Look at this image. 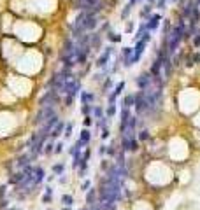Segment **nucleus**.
Masks as SVG:
<instances>
[{"label":"nucleus","instance_id":"nucleus-1","mask_svg":"<svg viewBox=\"0 0 200 210\" xmlns=\"http://www.w3.org/2000/svg\"><path fill=\"white\" fill-rule=\"evenodd\" d=\"M98 26V12L95 11H81L77 14V18L74 19V23L70 25V33L72 39H77L83 33L93 32Z\"/></svg>","mask_w":200,"mask_h":210},{"label":"nucleus","instance_id":"nucleus-2","mask_svg":"<svg viewBox=\"0 0 200 210\" xmlns=\"http://www.w3.org/2000/svg\"><path fill=\"white\" fill-rule=\"evenodd\" d=\"M184 35H186V21L181 18L177 25H174V26L170 28V32H169V46H167V51H169L170 56L177 51L179 44L184 40Z\"/></svg>","mask_w":200,"mask_h":210},{"label":"nucleus","instance_id":"nucleus-3","mask_svg":"<svg viewBox=\"0 0 200 210\" xmlns=\"http://www.w3.org/2000/svg\"><path fill=\"white\" fill-rule=\"evenodd\" d=\"M102 5H104L102 0H74V9H77V11H95V12H100Z\"/></svg>","mask_w":200,"mask_h":210},{"label":"nucleus","instance_id":"nucleus-4","mask_svg":"<svg viewBox=\"0 0 200 210\" xmlns=\"http://www.w3.org/2000/svg\"><path fill=\"white\" fill-rule=\"evenodd\" d=\"M53 116H56V110H55V107L53 105H46V107H42L41 110H39V114H37L35 117V123L37 124H44L48 119H51Z\"/></svg>","mask_w":200,"mask_h":210},{"label":"nucleus","instance_id":"nucleus-5","mask_svg":"<svg viewBox=\"0 0 200 210\" xmlns=\"http://www.w3.org/2000/svg\"><path fill=\"white\" fill-rule=\"evenodd\" d=\"M134 107H135V110H137L139 116L148 114V103H146V98H144V91L142 89L135 95V103H134Z\"/></svg>","mask_w":200,"mask_h":210},{"label":"nucleus","instance_id":"nucleus-6","mask_svg":"<svg viewBox=\"0 0 200 210\" xmlns=\"http://www.w3.org/2000/svg\"><path fill=\"white\" fill-rule=\"evenodd\" d=\"M112 54H114V47H111V46L105 47L104 49V53L98 56V60H97L95 65H97L98 68H105V67H109V60H111V56Z\"/></svg>","mask_w":200,"mask_h":210},{"label":"nucleus","instance_id":"nucleus-7","mask_svg":"<svg viewBox=\"0 0 200 210\" xmlns=\"http://www.w3.org/2000/svg\"><path fill=\"white\" fill-rule=\"evenodd\" d=\"M135 82H137V88H139V89H146V88H149L151 84H153V77H151L149 72H142V74L135 79Z\"/></svg>","mask_w":200,"mask_h":210},{"label":"nucleus","instance_id":"nucleus-8","mask_svg":"<svg viewBox=\"0 0 200 210\" xmlns=\"http://www.w3.org/2000/svg\"><path fill=\"white\" fill-rule=\"evenodd\" d=\"M58 100V91L49 89L42 98H41V107H46V105H55Z\"/></svg>","mask_w":200,"mask_h":210},{"label":"nucleus","instance_id":"nucleus-9","mask_svg":"<svg viewBox=\"0 0 200 210\" xmlns=\"http://www.w3.org/2000/svg\"><path fill=\"white\" fill-rule=\"evenodd\" d=\"M160 21H162V14L160 12L151 14L149 18H148V21H146V28H148L149 32H155V30L160 26Z\"/></svg>","mask_w":200,"mask_h":210},{"label":"nucleus","instance_id":"nucleus-10","mask_svg":"<svg viewBox=\"0 0 200 210\" xmlns=\"http://www.w3.org/2000/svg\"><path fill=\"white\" fill-rule=\"evenodd\" d=\"M93 100H95V95L88 93V91H81V102H83V105H90Z\"/></svg>","mask_w":200,"mask_h":210},{"label":"nucleus","instance_id":"nucleus-11","mask_svg":"<svg viewBox=\"0 0 200 210\" xmlns=\"http://www.w3.org/2000/svg\"><path fill=\"white\" fill-rule=\"evenodd\" d=\"M63 130H65V124H63V123H60V121H58V123H56V126H55V128H53V131H51V137H53V138H56V137H60Z\"/></svg>","mask_w":200,"mask_h":210},{"label":"nucleus","instance_id":"nucleus-12","mask_svg":"<svg viewBox=\"0 0 200 210\" xmlns=\"http://www.w3.org/2000/svg\"><path fill=\"white\" fill-rule=\"evenodd\" d=\"M134 103H135V95H128V96H125V100H123V107H134Z\"/></svg>","mask_w":200,"mask_h":210},{"label":"nucleus","instance_id":"nucleus-13","mask_svg":"<svg viewBox=\"0 0 200 210\" xmlns=\"http://www.w3.org/2000/svg\"><path fill=\"white\" fill-rule=\"evenodd\" d=\"M95 198H97L95 189H90V191H88V194H86V201H88V205H90V207H91L93 203H97V201H95Z\"/></svg>","mask_w":200,"mask_h":210},{"label":"nucleus","instance_id":"nucleus-14","mask_svg":"<svg viewBox=\"0 0 200 210\" xmlns=\"http://www.w3.org/2000/svg\"><path fill=\"white\" fill-rule=\"evenodd\" d=\"M90 138H91V133L88 131V130H83V131H81V137H79V140H81L83 144H88V142H90Z\"/></svg>","mask_w":200,"mask_h":210},{"label":"nucleus","instance_id":"nucleus-15","mask_svg":"<svg viewBox=\"0 0 200 210\" xmlns=\"http://www.w3.org/2000/svg\"><path fill=\"white\" fill-rule=\"evenodd\" d=\"M151 9H153V5H151V4L144 5V9L141 11V18H146V19H148V18L151 16Z\"/></svg>","mask_w":200,"mask_h":210},{"label":"nucleus","instance_id":"nucleus-16","mask_svg":"<svg viewBox=\"0 0 200 210\" xmlns=\"http://www.w3.org/2000/svg\"><path fill=\"white\" fill-rule=\"evenodd\" d=\"M107 39L111 42H120V40H121V35H120V33H114V32H107Z\"/></svg>","mask_w":200,"mask_h":210},{"label":"nucleus","instance_id":"nucleus-17","mask_svg":"<svg viewBox=\"0 0 200 210\" xmlns=\"http://www.w3.org/2000/svg\"><path fill=\"white\" fill-rule=\"evenodd\" d=\"M132 7H134V5H130V4H127V5H125V9H123V12H121V18H123V19H127V18H128V14L132 12Z\"/></svg>","mask_w":200,"mask_h":210},{"label":"nucleus","instance_id":"nucleus-18","mask_svg":"<svg viewBox=\"0 0 200 210\" xmlns=\"http://www.w3.org/2000/svg\"><path fill=\"white\" fill-rule=\"evenodd\" d=\"M116 114V103H109V107H107V116L109 117H112Z\"/></svg>","mask_w":200,"mask_h":210},{"label":"nucleus","instance_id":"nucleus-19","mask_svg":"<svg viewBox=\"0 0 200 210\" xmlns=\"http://www.w3.org/2000/svg\"><path fill=\"white\" fill-rule=\"evenodd\" d=\"M167 4H169V0H156V4H155V5H156L158 9H160V11H163Z\"/></svg>","mask_w":200,"mask_h":210},{"label":"nucleus","instance_id":"nucleus-20","mask_svg":"<svg viewBox=\"0 0 200 210\" xmlns=\"http://www.w3.org/2000/svg\"><path fill=\"white\" fill-rule=\"evenodd\" d=\"M93 116H95L97 119L104 117V116H102V109H100V107H93Z\"/></svg>","mask_w":200,"mask_h":210},{"label":"nucleus","instance_id":"nucleus-21","mask_svg":"<svg viewBox=\"0 0 200 210\" xmlns=\"http://www.w3.org/2000/svg\"><path fill=\"white\" fill-rule=\"evenodd\" d=\"M139 138L141 140H148L149 138V131H148V130H142V131L139 133Z\"/></svg>","mask_w":200,"mask_h":210},{"label":"nucleus","instance_id":"nucleus-22","mask_svg":"<svg viewBox=\"0 0 200 210\" xmlns=\"http://www.w3.org/2000/svg\"><path fill=\"white\" fill-rule=\"evenodd\" d=\"M62 200H63V203H65V205H67V207H70V205H72V196L65 194L63 198H62Z\"/></svg>","mask_w":200,"mask_h":210},{"label":"nucleus","instance_id":"nucleus-23","mask_svg":"<svg viewBox=\"0 0 200 210\" xmlns=\"http://www.w3.org/2000/svg\"><path fill=\"white\" fill-rule=\"evenodd\" d=\"M53 172H55V173H62V172H63V165H55V166H53Z\"/></svg>","mask_w":200,"mask_h":210},{"label":"nucleus","instance_id":"nucleus-24","mask_svg":"<svg viewBox=\"0 0 200 210\" xmlns=\"http://www.w3.org/2000/svg\"><path fill=\"white\" fill-rule=\"evenodd\" d=\"M44 152H46V154L53 152V144H46V145H44Z\"/></svg>","mask_w":200,"mask_h":210},{"label":"nucleus","instance_id":"nucleus-25","mask_svg":"<svg viewBox=\"0 0 200 210\" xmlns=\"http://www.w3.org/2000/svg\"><path fill=\"white\" fill-rule=\"evenodd\" d=\"M91 110H93V109L90 107V105H83V114H84V116H88Z\"/></svg>","mask_w":200,"mask_h":210},{"label":"nucleus","instance_id":"nucleus-26","mask_svg":"<svg viewBox=\"0 0 200 210\" xmlns=\"http://www.w3.org/2000/svg\"><path fill=\"white\" fill-rule=\"evenodd\" d=\"M49 200H51V189L48 187V189H46V194H44V201L48 203Z\"/></svg>","mask_w":200,"mask_h":210},{"label":"nucleus","instance_id":"nucleus-27","mask_svg":"<svg viewBox=\"0 0 200 210\" xmlns=\"http://www.w3.org/2000/svg\"><path fill=\"white\" fill-rule=\"evenodd\" d=\"M72 135V124H67L65 126V137H70Z\"/></svg>","mask_w":200,"mask_h":210},{"label":"nucleus","instance_id":"nucleus-28","mask_svg":"<svg viewBox=\"0 0 200 210\" xmlns=\"http://www.w3.org/2000/svg\"><path fill=\"white\" fill-rule=\"evenodd\" d=\"M193 46H195V47H200V33L193 39Z\"/></svg>","mask_w":200,"mask_h":210},{"label":"nucleus","instance_id":"nucleus-29","mask_svg":"<svg viewBox=\"0 0 200 210\" xmlns=\"http://www.w3.org/2000/svg\"><path fill=\"white\" fill-rule=\"evenodd\" d=\"M134 32V23H128L127 25V33H132Z\"/></svg>","mask_w":200,"mask_h":210},{"label":"nucleus","instance_id":"nucleus-30","mask_svg":"<svg viewBox=\"0 0 200 210\" xmlns=\"http://www.w3.org/2000/svg\"><path fill=\"white\" fill-rule=\"evenodd\" d=\"M107 137H109V130L104 128V130H102V138H107Z\"/></svg>","mask_w":200,"mask_h":210},{"label":"nucleus","instance_id":"nucleus-31","mask_svg":"<svg viewBox=\"0 0 200 210\" xmlns=\"http://www.w3.org/2000/svg\"><path fill=\"white\" fill-rule=\"evenodd\" d=\"M62 147H63V144L60 142V144H56V149H55V152H62Z\"/></svg>","mask_w":200,"mask_h":210},{"label":"nucleus","instance_id":"nucleus-32","mask_svg":"<svg viewBox=\"0 0 200 210\" xmlns=\"http://www.w3.org/2000/svg\"><path fill=\"white\" fill-rule=\"evenodd\" d=\"M84 124H86V126H90V124H91V117H90V116H86V119H84Z\"/></svg>","mask_w":200,"mask_h":210},{"label":"nucleus","instance_id":"nucleus-33","mask_svg":"<svg viewBox=\"0 0 200 210\" xmlns=\"http://www.w3.org/2000/svg\"><path fill=\"white\" fill-rule=\"evenodd\" d=\"M88 187H90V180H86L84 184H83V191H88Z\"/></svg>","mask_w":200,"mask_h":210},{"label":"nucleus","instance_id":"nucleus-34","mask_svg":"<svg viewBox=\"0 0 200 210\" xmlns=\"http://www.w3.org/2000/svg\"><path fill=\"white\" fill-rule=\"evenodd\" d=\"M105 152H107V147L102 145V147H100V154H105Z\"/></svg>","mask_w":200,"mask_h":210},{"label":"nucleus","instance_id":"nucleus-35","mask_svg":"<svg viewBox=\"0 0 200 210\" xmlns=\"http://www.w3.org/2000/svg\"><path fill=\"white\" fill-rule=\"evenodd\" d=\"M139 2H142V0H130L128 4L130 5H135V4H139Z\"/></svg>","mask_w":200,"mask_h":210},{"label":"nucleus","instance_id":"nucleus-36","mask_svg":"<svg viewBox=\"0 0 200 210\" xmlns=\"http://www.w3.org/2000/svg\"><path fill=\"white\" fill-rule=\"evenodd\" d=\"M148 4H151V5H155V4H156V0H148Z\"/></svg>","mask_w":200,"mask_h":210},{"label":"nucleus","instance_id":"nucleus-37","mask_svg":"<svg viewBox=\"0 0 200 210\" xmlns=\"http://www.w3.org/2000/svg\"><path fill=\"white\" fill-rule=\"evenodd\" d=\"M170 2H174V4H177V2H181V0H170Z\"/></svg>","mask_w":200,"mask_h":210},{"label":"nucleus","instance_id":"nucleus-38","mask_svg":"<svg viewBox=\"0 0 200 210\" xmlns=\"http://www.w3.org/2000/svg\"><path fill=\"white\" fill-rule=\"evenodd\" d=\"M83 210H90V208H83Z\"/></svg>","mask_w":200,"mask_h":210},{"label":"nucleus","instance_id":"nucleus-39","mask_svg":"<svg viewBox=\"0 0 200 210\" xmlns=\"http://www.w3.org/2000/svg\"><path fill=\"white\" fill-rule=\"evenodd\" d=\"M63 210H69V208H63Z\"/></svg>","mask_w":200,"mask_h":210}]
</instances>
